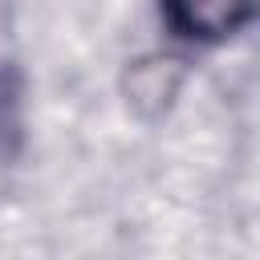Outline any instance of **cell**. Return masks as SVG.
Wrapping results in <instances>:
<instances>
[{"instance_id":"6da1fadb","label":"cell","mask_w":260,"mask_h":260,"mask_svg":"<svg viewBox=\"0 0 260 260\" xmlns=\"http://www.w3.org/2000/svg\"><path fill=\"white\" fill-rule=\"evenodd\" d=\"M187 81V65L171 53H142L122 69V98L138 118H162Z\"/></svg>"},{"instance_id":"7a4b0ae2","label":"cell","mask_w":260,"mask_h":260,"mask_svg":"<svg viewBox=\"0 0 260 260\" xmlns=\"http://www.w3.org/2000/svg\"><path fill=\"white\" fill-rule=\"evenodd\" d=\"M162 16L187 41H223L260 16V0H162Z\"/></svg>"},{"instance_id":"3957f363","label":"cell","mask_w":260,"mask_h":260,"mask_svg":"<svg viewBox=\"0 0 260 260\" xmlns=\"http://www.w3.org/2000/svg\"><path fill=\"white\" fill-rule=\"evenodd\" d=\"M24 142V85L12 65H0V162H8Z\"/></svg>"}]
</instances>
